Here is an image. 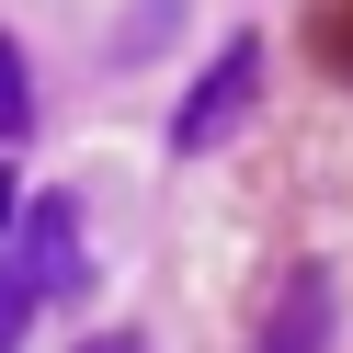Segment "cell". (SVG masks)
Returning a JSON list of instances; mask_svg holds the SVG:
<instances>
[{"instance_id": "6da1fadb", "label": "cell", "mask_w": 353, "mask_h": 353, "mask_svg": "<svg viewBox=\"0 0 353 353\" xmlns=\"http://www.w3.org/2000/svg\"><path fill=\"white\" fill-rule=\"evenodd\" d=\"M251 92H262V46L239 34V46H216V69L183 92V114H171V148H183V160H205V148L228 137L239 114H251Z\"/></svg>"}, {"instance_id": "7a4b0ae2", "label": "cell", "mask_w": 353, "mask_h": 353, "mask_svg": "<svg viewBox=\"0 0 353 353\" xmlns=\"http://www.w3.org/2000/svg\"><path fill=\"white\" fill-rule=\"evenodd\" d=\"M12 228H23L12 274H23L34 296H69V285H80V205H69V194H34V205L12 216Z\"/></svg>"}, {"instance_id": "3957f363", "label": "cell", "mask_w": 353, "mask_h": 353, "mask_svg": "<svg viewBox=\"0 0 353 353\" xmlns=\"http://www.w3.org/2000/svg\"><path fill=\"white\" fill-rule=\"evenodd\" d=\"M262 353H330V274L285 285V307L262 319Z\"/></svg>"}, {"instance_id": "277c9868", "label": "cell", "mask_w": 353, "mask_h": 353, "mask_svg": "<svg viewBox=\"0 0 353 353\" xmlns=\"http://www.w3.org/2000/svg\"><path fill=\"white\" fill-rule=\"evenodd\" d=\"M23 125H34V80H23V46L0 34V148L23 137Z\"/></svg>"}, {"instance_id": "5b68a950", "label": "cell", "mask_w": 353, "mask_h": 353, "mask_svg": "<svg viewBox=\"0 0 353 353\" xmlns=\"http://www.w3.org/2000/svg\"><path fill=\"white\" fill-rule=\"evenodd\" d=\"M23 319H34V285H23V274H12V262H0V353L23 342Z\"/></svg>"}, {"instance_id": "8992f818", "label": "cell", "mask_w": 353, "mask_h": 353, "mask_svg": "<svg viewBox=\"0 0 353 353\" xmlns=\"http://www.w3.org/2000/svg\"><path fill=\"white\" fill-rule=\"evenodd\" d=\"M12 216H23V194H12V171H0V228H12Z\"/></svg>"}]
</instances>
